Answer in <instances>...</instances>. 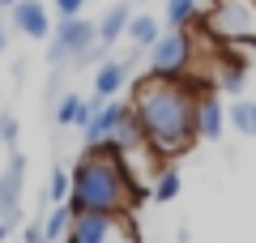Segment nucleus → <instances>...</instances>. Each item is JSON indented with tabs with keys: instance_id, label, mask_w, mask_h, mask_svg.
Wrapping results in <instances>:
<instances>
[{
	"instance_id": "obj_1",
	"label": "nucleus",
	"mask_w": 256,
	"mask_h": 243,
	"mask_svg": "<svg viewBox=\"0 0 256 243\" xmlns=\"http://www.w3.org/2000/svg\"><path fill=\"white\" fill-rule=\"evenodd\" d=\"M205 86L192 77L166 81V77H141L132 86V116L141 124L150 154L158 162L180 158L196 141V94Z\"/></svg>"
},
{
	"instance_id": "obj_2",
	"label": "nucleus",
	"mask_w": 256,
	"mask_h": 243,
	"mask_svg": "<svg viewBox=\"0 0 256 243\" xmlns=\"http://www.w3.org/2000/svg\"><path fill=\"white\" fill-rule=\"evenodd\" d=\"M137 196H141V188L132 184L124 158L111 145H90V154L73 166V192H68V209L73 214L124 218L137 205Z\"/></svg>"
},
{
	"instance_id": "obj_3",
	"label": "nucleus",
	"mask_w": 256,
	"mask_h": 243,
	"mask_svg": "<svg viewBox=\"0 0 256 243\" xmlns=\"http://www.w3.org/2000/svg\"><path fill=\"white\" fill-rule=\"evenodd\" d=\"M192 30L180 26V30H162L158 43L150 47V77H166V81H180V77H192Z\"/></svg>"
},
{
	"instance_id": "obj_4",
	"label": "nucleus",
	"mask_w": 256,
	"mask_h": 243,
	"mask_svg": "<svg viewBox=\"0 0 256 243\" xmlns=\"http://www.w3.org/2000/svg\"><path fill=\"white\" fill-rule=\"evenodd\" d=\"M94 22L86 18H60V26L47 38V60L52 64H68V60H86L94 52Z\"/></svg>"
},
{
	"instance_id": "obj_5",
	"label": "nucleus",
	"mask_w": 256,
	"mask_h": 243,
	"mask_svg": "<svg viewBox=\"0 0 256 243\" xmlns=\"http://www.w3.org/2000/svg\"><path fill=\"white\" fill-rule=\"evenodd\" d=\"M214 34L218 38H256V0H218Z\"/></svg>"
},
{
	"instance_id": "obj_6",
	"label": "nucleus",
	"mask_w": 256,
	"mask_h": 243,
	"mask_svg": "<svg viewBox=\"0 0 256 243\" xmlns=\"http://www.w3.org/2000/svg\"><path fill=\"white\" fill-rule=\"evenodd\" d=\"M9 22L26 38H52V9H47L43 0H18L9 9Z\"/></svg>"
},
{
	"instance_id": "obj_7",
	"label": "nucleus",
	"mask_w": 256,
	"mask_h": 243,
	"mask_svg": "<svg viewBox=\"0 0 256 243\" xmlns=\"http://www.w3.org/2000/svg\"><path fill=\"white\" fill-rule=\"evenodd\" d=\"M22 180H26V158L13 150L9 171L0 175V214H4L9 226H18V218H22Z\"/></svg>"
},
{
	"instance_id": "obj_8",
	"label": "nucleus",
	"mask_w": 256,
	"mask_h": 243,
	"mask_svg": "<svg viewBox=\"0 0 256 243\" xmlns=\"http://www.w3.org/2000/svg\"><path fill=\"white\" fill-rule=\"evenodd\" d=\"M111 230H116V218L107 214H73L64 243H111Z\"/></svg>"
},
{
	"instance_id": "obj_9",
	"label": "nucleus",
	"mask_w": 256,
	"mask_h": 243,
	"mask_svg": "<svg viewBox=\"0 0 256 243\" xmlns=\"http://www.w3.org/2000/svg\"><path fill=\"white\" fill-rule=\"evenodd\" d=\"M222 128H226V107L214 90H201L196 94V136L201 141H218Z\"/></svg>"
},
{
	"instance_id": "obj_10",
	"label": "nucleus",
	"mask_w": 256,
	"mask_h": 243,
	"mask_svg": "<svg viewBox=\"0 0 256 243\" xmlns=\"http://www.w3.org/2000/svg\"><path fill=\"white\" fill-rule=\"evenodd\" d=\"M128 68H132V60H102L94 68V94L98 98H116L128 86Z\"/></svg>"
},
{
	"instance_id": "obj_11",
	"label": "nucleus",
	"mask_w": 256,
	"mask_h": 243,
	"mask_svg": "<svg viewBox=\"0 0 256 243\" xmlns=\"http://www.w3.org/2000/svg\"><path fill=\"white\" fill-rule=\"evenodd\" d=\"M128 111V102H116V98H102V107L90 116V124H86V141L90 145H102L111 136V128L120 124V116Z\"/></svg>"
},
{
	"instance_id": "obj_12",
	"label": "nucleus",
	"mask_w": 256,
	"mask_h": 243,
	"mask_svg": "<svg viewBox=\"0 0 256 243\" xmlns=\"http://www.w3.org/2000/svg\"><path fill=\"white\" fill-rule=\"evenodd\" d=\"M128 22H132V13H128V0H120V4H111V9L102 13V22H98V47H102V52H107V47H116L120 38H124Z\"/></svg>"
},
{
	"instance_id": "obj_13",
	"label": "nucleus",
	"mask_w": 256,
	"mask_h": 243,
	"mask_svg": "<svg viewBox=\"0 0 256 243\" xmlns=\"http://www.w3.org/2000/svg\"><path fill=\"white\" fill-rule=\"evenodd\" d=\"M128 38H132V47H141V52H150V47L158 43V34H162V26H158L154 13H132V22H128L124 30Z\"/></svg>"
},
{
	"instance_id": "obj_14",
	"label": "nucleus",
	"mask_w": 256,
	"mask_h": 243,
	"mask_svg": "<svg viewBox=\"0 0 256 243\" xmlns=\"http://www.w3.org/2000/svg\"><path fill=\"white\" fill-rule=\"evenodd\" d=\"M68 222H73V209H68V205H52V214H47V218H43V226H38L43 243H64V234H68Z\"/></svg>"
},
{
	"instance_id": "obj_15",
	"label": "nucleus",
	"mask_w": 256,
	"mask_h": 243,
	"mask_svg": "<svg viewBox=\"0 0 256 243\" xmlns=\"http://www.w3.org/2000/svg\"><path fill=\"white\" fill-rule=\"evenodd\" d=\"M230 128H235L239 136H256V102L252 98L230 102Z\"/></svg>"
},
{
	"instance_id": "obj_16",
	"label": "nucleus",
	"mask_w": 256,
	"mask_h": 243,
	"mask_svg": "<svg viewBox=\"0 0 256 243\" xmlns=\"http://www.w3.org/2000/svg\"><path fill=\"white\" fill-rule=\"evenodd\" d=\"M150 192H154V200H175L180 196V171H175V166H158Z\"/></svg>"
},
{
	"instance_id": "obj_17",
	"label": "nucleus",
	"mask_w": 256,
	"mask_h": 243,
	"mask_svg": "<svg viewBox=\"0 0 256 243\" xmlns=\"http://www.w3.org/2000/svg\"><path fill=\"white\" fill-rule=\"evenodd\" d=\"M68 192H73V171L56 166L47 180V205H68Z\"/></svg>"
},
{
	"instance_id": "obj_18",
	"label": "nucleus",
	"mask_w": 256,
	"mask_h": 243,
	"mask_svg": "<svg viewBox=\"0 0 256 243\" xmlns=\"http://www.w3.org/2000/svg\"><path fill=\"white\" fill-rule=\"evenodd\" d=\"M162 18H166V30H180V26H188V22L196 18V0H166Z\"/></svg>"
},
{
	"instance_id": "obj_19",
	"label": "nucleus",
	"mask_w": 256,
	"mask_h": 243,
	"mask_svg": "<svg viewBox=\"0 0 256 243\" xmlns=\"http://www.w3.org/2000/svg\"><path fill=\"white\" fill-rule=\"evenodd\" d=\"M244 81H248L244 60H230V56H226V60H222V72H218V86L226 94H239V90H244Z\"/></svg>"
},
{
	"instance_id": "obj_20",
	"label": "nucleus",
	"mask_w": 256,
	"mask_h": 243,
	"mask_svg": "<svg viewBox=\"0 0 256 243\" xmlns=\"http://www.w3.org/2000/svg\"><path fill=\"white\" fill-rule=\"evenodd\" d=\"M0 141L9 145V150H18V120L13 116H0Z\"/></svg>"
},
{
	"instance_id": "obj_21",
	"label": "nucleus",
	"mask_w": 256,
	"mask_h": 243,
	"mask_svg": "<svg viewBox=\"0 0 256 243\" xmlns=\"http://www.w3.org/2000/svg\"><path fill=\"white\" fill-rule=\"evenodd\" d=\"M82 4L86 0H56V13L60 18H82Z\"/></svg>"
},
{
	"instance_id": "obj_22",
	"label": "nucleus",
	"mask_w": 256,
	"mask_h": 243,
	"mask_svg": "<svg viewBox=\"0 0 256 243\" xmlns=\"http://www.w3.org/2000/svg\"><path fill=\"white\" fill-rule=\"evenodd\" d=\"M4 47H9V22L0 18V56H4Z\"/></svg>"
},
{
	"instance_id": "obj_23",
	"label": "nucleus",
	"mask_w": 256,
	"mask_h": 243,
	"mask_svg": "<svg viewBox=\"0 0 256 243\" xmlns=\"http://www.w3.org/2000/svg\"><path fill=\"white\" fill-rule=\"evenodd\" d=\"M9 230H13V226H9V222H4V214H0V243L9 239Z\"/></svg>"
},
{
	"instance_id": "obj_24",
	"label": "nucleus",
	"mask_w": 256,
	"mask_h": 243,
	"mask_svg": "<svg viewBox=\"0 0 256 243\" xmlns=\"http://www.w3.org/2000/svg\"><path fill=\"white\" fill-rule=\"evenodd\" d=\"M13 4H18V0H0V9H13Z\"/></svg>"
},
{
	"instance_id": "obj_25",
	"label": "nucleus",
	"mask_w": 256,
	"mask_h": 243,
	"mask_svg": "<svg viewBox=\"0 0 256 243\" xmlns=\"http://www.w3.org/2000/svg\"><path fill=\"white\" fill-rule=\"evenodd\" d=\"M0 150H4V141H0Z\"/></svg>"
}]
</instances>
